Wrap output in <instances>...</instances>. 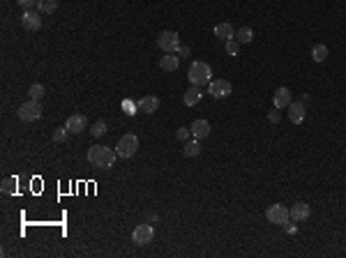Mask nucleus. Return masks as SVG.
<instances>
[{
    "label": "nucleus",
    "instance_id": "obj_30",
    "mask_svg": "<svg viewBox=\"0 0 346 258\" xmlns=\"http://www.w3.org/2000/svg\"><path fill=\"white\" fill-rule=\"evenodd\" d=\"M268 120L277 125V122H280V108H277V111H268Z\"/></svg>",
    "mask_w": 346,
    "mask_h": 258
},
{
    "label": "nucleus",
    "instance_id": "obj_2",
    "mask_svg": "<svg viewBox=\"0 0 346 258\" xmlns=\"http://www.w3.org/2000/svg\"><path fill=\"white\" fill-rule=\"evenodd\" d=\"M189 81H192V86H206V83H210V79H213V69H210V65L208 62H192V67H189Z\"/></svg>",
    "mask_w": 346,
    "mask_h": 258
},
{
    "label": "nucleus",
    "instance_id": "obj_5",
    "mask_svg": "<svg viewBox=\"0 0 346 258\" xmlns=\"http://www.w3.org/2000/svg\"><path fill=\"white\" fill-rule=\"evenodd\" d=\"M157 47L164 53H175L180 49V35L175 30H164V33L157 37Z\"/></svg>",
    "mask_w": 346,
    "mask_h": 258
},
{
    "label": "nucleus",
    "instance_id": "obj_25",
    "mask_svg": "<svg viewBox=\"0 0 346 258\" xmlns=\"http://www.w3.org/2000/svg\"><path fill=\"white\" fill-rule=\"evenodd\" d=\"M224 49H227L229 55H233V58H235V55L240 53V42L238 40H229V42H224Z\"/></svg>",
    "mask_w": 346,
    "mask_h": 258
},
{
    "label": "nucleus",
    "instance_id": "obj_14",
    "mask_svg": "<svg viewBox=\"0 0 346 258\" xmlns=\"http://www.w3.org/2000/svg\"><path fill=\"white\" fill-rule=\"evenodd\" d=\"M192 134H194V139H206V136H210V122L208 120H194L192 122Z\"/></svg>",
    "mask_w": 346,
    "mask_h": 258
},
{
    "label": "nucleus",
    "instance_id": "obj_22",
    "mask_svg": "<svg viewBox=\"0 0 346 258\" xmlns=\"http://www.w3.org/2000/svg\"><path fill=\"white\" fill-rule=\"evenodd\" d=\"M328 58V47L326 44H314L312 47V60L314 62H323Z\"/></svg>",
    "mask_w": 346,
    "mask_h": 258
},
{
    "label": "nucleus",
    "instance_id": "obj_15",
    "mask_svg": "<svg viewBox=\"0 0 346 258\" xmlns=\"http://www.w3.org/2000/svg\"><path fill=\"white\" fill-rule=\"evenodd\" d=\"M213 33H215V37H217V40H222V42H229V40H233V37H235V33H233V26H231V23H227V21H224V23H217V26L213 28Z\"/></svg>",
    "mask_w": 346,
    "mask_h": 258
},
{
    "label": "nucleus",
    "instance_id": "obj_16",
    "mask_svg": "<svg viewBox=\"0 0 346 258\" xmlns=\"http://www.w3.org/2000/svg\"><path fill=\"white\" fill-rule=\"evenodd\" d=\"M309 214H312V207L307 206V203H295V206L291 207L293 221H305V219H309Z\"/></svg>",
    "mask_w": 346,
    "mask_h": 258
},
{
    "label": "nucleus",
    "instance_id": "obj_10",
    "mask_svg": "<svg viewBox=\"0 0 346 258\" xmlns=\"http://www.w3.org/2000/svg\"><path fill=\"white\" fill-rule=\"evenodd\" d=\"M65 129L69 134H83L88 129L86 115H81V113H74V115H69V118L65 120Z\"/></svg>",
    "mask_w": 346,
    "mask_h": 258
},
{
    "label": "nucleus",
    "instance_id": "obj_23",
    "mask_svg": "<svg viewBox=\"0 0 346 258\" xmlns=\"http://www.w3.org/2000/svg\"><path fill=\"white\" fill-rule=\"evenodd\" d=\"M28 97L40 102L42 97H44V86H42V83H33V86L28 88Z\"/></svg>",
    "mask_w": 346,
    "mask_h": 258
},
{
    "label": "nucleus",
    "instance_id": "obj_12",
    "mask_svg": "<svg viewBox=\"0 0 346 258\" xmlns=\"http://www.w3.org/2000/svg\"><path fill=\"white\" fill-rule=\"evenodd\" d=\"M288 120L293 125H300L305 120V104L302 102H291L288 104Z\"/></svg>",
    "mask_w": 346,
    "mask_h": 258
},
{
    "label": "nucleus",
    "instance_id": "obj_26",
    "mask_svg": "<svg viewBox=\"0 0 346 258\" xmlns=\"http://www.w3.org/2000/svg\"><path fill=\"white\" fill-rule=\"evenodd\" d=\"M107 122H95L93 127H90V134H93L95 139H100V136H104V134H107Z\"/></svg>",
    "mask_w": 346,
    "mask_h": 258
},
{
    "label": "nucleus",
    "instance_id": "obj_18",
    "mask_svg": "<svg viewBox=\"0 0 346 258\" xmlns=\"http://www.w3.org/2000/svg\"><path fill=\"white\" fill-rule=\"evenodd\" d=\"M160 67L164 69V72H175V69L180 67L178 55H162V58H160Z\"/></svg>",
    "mask_w": 346,
    "mask_h": 258
},
{
    "label": "nucleus",
    "instance_id": "obj_21",
    "mask_svg": "<svg viewBox=\"0 0 346 258\" xmlns=\"http://www.w3.org/2000/svg\"><path fill=\"white\" fill-rule=\"evenodd\" d=\"M58 9V0H40L37 2V12L40 14H54Z\"/></svg>",
    "mask_w": 346,
    "mask_h": 258
},
{
    "label": "nucleus",
    "instance_id": "obj_17",
    "mask_svg": "<svg viewBox=\"0 0 346 258\" xmlns=\"http://www.w3.org/2000/svg\"><path fill=\"white\" fill-rule=\"evenodd\" d=\"M201 97H203V93H201V86H192L189 90L185 93V97H182V102H185V106H196L201 102Z\"/></svg>",
    "mask_w": 346,
    "mask_h": 258
},
{
    "label": "nucleus",
    "instance_id": "obj_13",
    "mask_svg": "<svg viewBox=\"0 0 346 258\" xmlns=\"http://www.w3.org/2000/svg\"><path fill=\"white\" fill-rule=\"evenodd\" d=\"M136 108L143 113H155L157 108H160V100L157 97H153V95H148V97H141L139 102H136Z\"/></svg>",
    "mask_w": 346,
    "mask_h": 258
},
{
    "label": "nucleus",
    "instance_id": "obj_3",
    "mask_svg": "<svg viewBox=\"0 0 346 258\" xmlns=\"http://www.w3.org/2000/svg\"><path fill=\"white\" fill-rule=\"evenodd\" d=\"M136 150H139V139H136L134 134H125V136L115 143V155H118L120 159H132L134 155H136Z\"/></svg>",
    "mask_w": 346,
    "mask_h": 258
},
{
    "label": "nucleus",
    "instance_id": "obj_27",
    "mask_svg": "<svg viewBox=\"0 0 346 258\" xmlns=\"http://www.w3.org/2000/svg\"><path fill=\"white\" fill-rule=\"evenodd\" d=\"M67 134H69V132H67L65 127H58V129L54 132V136H51V139H54V143H65Z\"/></svg>",
    "mask_w": 346,
    "mask_h": 258
},
{
    "label": "nucleus",
    "instance_id": "obj_11",
    "mask_svg": "<svg viewBox=\"0 0 346 258\" xmlns=\"http://www.w3.org/2000/svg\"><path fill=\"white\" fill-rule=\"evenodd\" d=\"M273 104L275 108H288V104H291V90L288 88H277L273 93Z\"/></svg>",
    "mask_w": 346,
    "mask_h": 258
},
{
    "label": "nucleus",
    "instance_id": "obj_28",
    "mask_svg": "<svg viewBox=\"0 0 346 258\" xmlns=\"http://www.w3.org/2000/svg\"><path fill=\"white\" fill-rule=\"evenodd\" d=\"M37 2L40 0H16V5L23 7V9H33V7H37Z\"/></svg>",
    "mask_w": 346,
    "mask_h": 258
},
{
    "label": "nucleus",
    "instance_id": "obj_4",
    "mask_svg": "<svg viewBox=\"0 0 346 258\" xmlns=\"http://www.w3.org/2000/svg\"><path fill=\"white\" fill-rule=\"evenodd\" d=\"M42 113H44V108H42L40 102H37V100H28L26 104L19 106L16 115H19V120H23V122H35V120L42 118Z\"/></svg>",
    "mask_w": 346,
    "mask_h": 258
},
{
    "label": "nucleus",
    "instance_id": "obj_6",
    "mask_svg": "<svg viewBox=\"0 0 346 258\" xmlns=\"http://www.w3.org/2000/svg\"><path fill=\"white\" fill-rule=\"evenodd\" d=\"M266 217L270 224H277V226H284L291 219V210H288L287 206H280V203H275V206H270L266 210Z\"/></svg>",
    "mask_w": 346,
    "mask_h": 258
},
{
    "label": "nucleus",
    "instance_id": "obj_9",
    "mask_svg": "<svg viewBox=\"0 0 346 258\" xmlns=\"http://www.w3.org/2000/svg\"><path fill=\"white\" fill-rule=\"evenodd\" d=\"M21 26L26 28L28 33H37L42 28V14L37 9H26L21 16Z\"/></svg>",
    "mask_w": 346,
    "mask_h": 258
},
{
    "label": "nucleus",
    "instance_id": "obj_1",
    "mask_svg": "<svg viewBox=\"0 0 346 258\" xmlns=\"http://www.w3.org/2000/svg\"><path fill=\"white\" fill-rule=\"evenodd\" d=\"M115 150L114 148H107V146H93L88 150V161L97 168H111L115 164Z\"/></svg>",
    "mask_w": 346,
    "mask_h": 258
},
{
    "label": "nucleus",
    "instance_id": "obj_29",
    "mask_svg": "<svg viewBox=\"0 0 346 258\" xmlns=\"http://www.w3.org/2000/svg\"><path fill=\"white\" fill-rule=\"evenodd\" d=\"M189 132H192V129H185V127H180L178 132H175V139H178V141H187Z\"/></svg>",
    "mask_w": 346,
    "mask_h": 258
},
{
    "label": "nucleus",
    "instance_id": "obj_31",
    "mask_svg": "<svg viewBox=\"0 0 346 258\" xmlns=\"http://www.w3.org/2000/svg\"><path fill=\"white\" fill-rule=\"evenodd\" d=\"M284 231H287L288 235H295V233H298V226H295V224H288V221H287V224H284Z\"/></svg>",
    "mask_w": 346,
    "mask_h": 258
},
{
    "label": "nucleus",
    "instance_id": "obj_8",
    "mask_svg": "<svg viewBox=\"0 0 346 258\" xmlns=\"http://www.w3.org/2000/svg\"><path fill=\"white\" fill-rule=\"evenodd\" d=\"M231 83L227 79H217V81H210V88H208V93L213 100H227L229 95H231Z\"/></svg>",
    "mask_w": 346,
    "mask_h": 258
},
{
    "label": "nucleus",
    "instance_id": "obj_20",
    "mask_svg": "<svg viewBox=\"0 0 346 258\" xmlns=\"http://www.w3.org/2000/svg\"><path fill=\"white\" fill-rule=\"evenodd\" d=\"M235 40H238L240 44H249V42L254 40V30L249 26H242L240 30H235Z\"/></svg>",
    "mask_w": 346,
    "mask_h": 258
},
{
    "label": "nucleus",
    "instance_id": "obj_19",
    "mask_svg": "<svg viewBox=\"0 0 346 258\" xmlns=\"http://www.w3.org/2000/svg\"><path fill=\"white\" fill-rule=\"evenodd\" d=\"M182 155H185V157H199V155H201V143H199V139L187 141L185 148H182Z\"/></svg>",
    "mask_w": 346,
    "mask_h": 258
},
{
    "label": "nucleus",
    "instance_id": "obj_7",
    "mask_svg": "<svg viewBox=\"0 0 346 258\" xmlns=\"http://www.w3.org/2000/svg\"><path fill=\"white\" fill-rule=\"evenodd\" d=\"M153 238H155V231H153V226H150V224H139L132 231V242L136 247L150 245V242H153Z\"/></svg>",
    "mask_w": 346,
    "mask_h": 258
},
{
    "label": "nucleus",
    "instance_id": "obj_24",
    "mask_svg": "<svg viewBox=\"0 0 346 258\" xmlns=\"http://www.w3.org/2000/svg\"><path fill=\"white\" fill-rule=\"evenodd\" d=\"M0 192L5 194V196H12L16 192V180L14 178H5L2 180V187H0Z\"/></svg>",
    "mask_w": 346,
    "mask_h": 258
},
{
    "label": "nucleus",
    "instance_id": "obj_32",
    "mask_svg": "<svg viewBox=\"0 0 346 258\" xmlns=\"http://www.w3.org/2000/svg\"><path fill=\"white\" fill-rule=\"evenodd\" d=\"M175 53H178L180 58H187V55H189V49H187V47H180V49H178V51H175Z\"/></svg>",
    "mask_w": 346,
    "mask_h": 258
}]
</instances>
